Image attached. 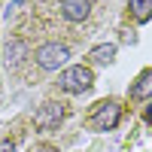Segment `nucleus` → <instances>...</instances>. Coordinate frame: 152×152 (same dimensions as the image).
Segmentation results:
<instances>
[{
    "mask_svg": "<svg viewBox=\"0 0 152 152\" xmlns=\"http://www.w3.org/2000/svg\"><path fill=\"white\" fill-rule=\"evenodd\" d=\"M0 152H15V143L12 140H0Z\"/></svg>",
    "mask_w": 152,
    "mask_h": 152,
    "instance_id": "nucleus-10",
    "label": "nucleus"
},
{
    "mask_svg": "<svg viewBox=\"0 0 152 152\" xmlns=\"http://www.w3.org/2000/svg\"><path fill=\"white\" fill-rule=\"evenodd\" d=\"M119 119H122V107L116 104V100H97V104L88 110L85 125H88V131L104 134V131H113V128H116Z\"/></svg>",
    "mask_w": 152,
    "mask_h": 152,
    "instance_id": "nucleus-1",
    "label": "nucleus"
},
{
    "mask_svg": "<svg viewBox=\"0 0 152 152\" xmlns=\"http://www.w3.org/2000/svg\"><path fill=\"white\" fill-rule=\"evenodd\" d=\"M152 97V70H143L131 85V100H146Z\"/></svg>",
    "mask_w": 152,
    "mask_h": 152,
    "instance_id": "nucleus-6",
    "label": "nucleus"
},
{
    "mask_svg": "<svg viewBox=\"0 0 152 152\" xmlns=\"http://www.w3.org/2000/svg\"><path fill=\"white\" fill-rule=\"evenodd\" d=\"M143 119H146V125L152 128V100H149V107H146V113H143Z\"/></svg>",
    "mask_w": 152,
    "mask_h": 152,
    "instance_id": "nucleus-12",
    "label": "nucleus"
},
{
    "mask_svg": "<svg viewBox=\"0 0 152 152\" xmlns=\"http://www.w3.org/2000/svg\"><path fill=\"white\" fill-rule=\"evenodd\" d=\"M67 58H70V49L64 43H43L40 49L34 52V61H37V67L40 70H61L67 64Z\"/></svg>",
    "mask_w": 152,
    "mask_h": 152,
    "instance_id": "nucleus-3",
    "label": "nucleus"
},
{
    "mask_svg": "<svg viewBox=\"0 0 152 152\" xmlns=\"http://www.w3.org/2000/svg\"><path fill=\"white\" fill-rule=\"evenodd\" d=\"M94 85V73L91 67H85V64H73V67H64L58 76V88L64 94H82L88 91V88Z\"/></svg>",
    "mask_w": 152,
    "mask_h": 152,
    "instance_id": "nucleus-2",
    "label": "nucleus"
},
{
    "mask_svg": "<svg viewBox=\"0 0 152 152\" xmlns=\"http://www.w3.org/2000/svg\"><path fill=\"white\" fill-rule=\"evenodd\" d=\"M128 12H131L134 21L146 24V21L152 18V0H131V3H128Z\"/></svg>",
    "mask_w": 152,
    "mask_h": 152,
    "instance_id": "nucleus-7",
    "label": "nucleus"
},
{
    "mask_svg": "<svg viewBox=\"0 0 152 152\" xmlns=\"http://www.w3.org/2000/svg\"><path fill=\"white\" fill-rule=\"evenodd\" d=\"M88 58H91V64H110V61L116 58V46L113 43H100V46H94L91 52H88Z\"/></svg>",
    "mask_w": 152,
    "mask_h": 152,
    "instance_id": "nucleus-8",
    "label": "nucleus"
},
{
    "mask_svg": "<svg viewBox=\"0 0 152 152\" xmlns=\"http://www.w3.org/2000/svg\"><path fill=\"white\" fill-rule=\"evenodd\" d=\"M61 15L67 21H85L91 15V0H61Z\"/></svg>",
    "mask_w": 152,
    "mask_h": 152,
    "instance_id": "nucleus-5",
    "label": "nucleus"
},
{
    "mask_svg": "<svg viewBox=\"0 0 152 152\" xmlns=\"http://www.w3.org/2000/svg\"><path fill=\"white\" fill-rule=\"evenodd\" d=\"M21 58H24V43H21V40H12V43L6 46V61L15 67V64H21Z\"/></svg>",
    "mask_w": 152,
    "mask_h": 152,
    "instance_id": "nucleus-9",
    "label": "nucleus"
},
{
    "mask_svg": "<svg viewBox=\"0 0 152 152\" xmlns=\"http://www.w3.org/2000/svg\"><path fill=\"white\" fill-rule=\"evenodd\" d=\"M31 152H58V149H55V146H49V143H40V146H34Z\"/></svg>",
    "mask_w": 152,
    "mask_h": 152,
    "instance_id": "nucleus-11",
    "label": "nucleus"
},
{
    "mask_svg": "<svg viewBox=\"0 0 152 152\" xmlns=\"http://www.w3.org/2000/svg\"><path fill=\"white\" fill-rule=\"evenodd\" d=\"M64 104L61 100H43L40 107H37V113H34V125L40 131H55L61 122H64Z\"/></svg>",
    "mask_w": 152,
    "mask_h": 152,
    "instance_id": "nucleus-4",
    "label": "nucleus"
}]
</instances>
